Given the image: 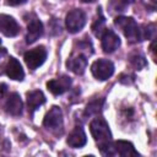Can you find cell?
Segmentation results:
<instances>
[{
  "label": "cell",
  "instance_id": "277c9868",
  "mask_svg": "<svg viewBox=\"0 0 157 157\" xmlns=\"http://www.w3.org/2000/svg\"><path fill=\"white\" fill-rule=\"evenodd\" d=\"M91 71H92V75L101 80V81H104L107 78H109L113 72H114V65L112 61L107 60V59H98L97 61H94L91 66Z\"/></svg>",
  "mask_w": 157,
  "mask_h": 157
},
{
  "label": "cell",
  "instance_id": "7c38bea8",
  "mask_svg": "<svg viewBox=\"0 0 157 157\" xmlns=\"http://www.w3.org/2000/svg\"><path fill=\"white\" fill-rule=\"evenodd\" d=\"M5 109L9 114L15 115V117H17L22 113V101H21V97L18 93H16V92L10 93V96L7 97L6 103H5Z\"/></svg>",
  "mask_w": 157,
  "mask_h": 157
},
{
  "label": "cell",
  "instance_id": "603a6c76",
  "mask_svg": "<svg viewBox=\"0 0 157 157\" xmlns=\"http://www.w3.org/2000/svg\"><path fill=\"white\" fill-rule=\"evenodd\" d=\"M6 53H7V52H6V49L0 47V60H1V59H2L5 55H6Z\"/></svg>",
  "mask_w": 157,
  "mask_h": 157
},
{
  "label": "cell",
  "instance_id": "3957f363",
  "mask_svg": "<svg viewBox=\"0 0 157 157\" xmlns=\"http://www.w3.org/2000/svg\"><path fill=\"white\" fill-rule=\"evenodd\" d=\"M65 25L66 28L70 33H76L78 31H81L83 28V26L86 25V15L82 10L80 9H75L72 11H70L66 15V20H65Z\"/></svg>",
  "mask_w": 157,
  "mask_h": 157
},
{
  "label": "cell",
  "instance_id": "ffe728a7",
  "mask_svg": "<svg viewBox=\"0 0 157 157\" xmlns=\"http://www.w3.org/2000/svg\"><path fill=\"white\" fill-rule=\"evenodd\" d=\"M156 34V26L153 23H150L145 26V29L141 31V39H152Z\"/></svg>",
  "mask_w": 157,
  "mask_h": 157
},
{
  "label": "cell",
  "instance_id": "4fadbf2b",
  "mask_svg": "<svg viewBox=\"0 0 157 157\" xmlns=\"http://www.w3.org/2000/svg\"><path fill=\"white\" fill-rule=\"evenodd\" d=\"M87 142V137H86V134L83 131L82 128L80 126H76L69 135L67 137V145L70 147H74V148H80L82 146H85Z\"/></svg>",
  "mask_w": 157,
  "mask_h": 157
},
{
  "label": "cell",
  "instance_id": "2e32d148",
  "mask_svg": "<svg viewBox=\"0 0 157 157\" xmlns=\"http://www.w3.org/2000/svg\"><path fill=\"white\" fill-rule=\"evenodd\" d=\"M44 103H45V96L42 91L36 90L27 93V105L29 112H34L37 108H39Z\"/></svg>",
  "mask_w": 157,
  "mask_h": 157
},
{
  "label": "cell",
  "instance_id": "ac0fdd59",
  "mask_svg": "<svg viewBox=\"0 0 157 157\" xmlns=\"http://www.w3.org/2000/svg\"><path fill=\"white\" fill-rule=\"evenodd\" d=\"M130 63L134 67H136L137 70L142 69L145 65H146V60H145V56L141 55V54H132L130 55Z\"/></svg>",
  "mask_w": 157,
  "mask_h": 157
},
{
  "label": "cell",
  "instance_id": "44dd1931",
  "mask_svg": "<svg viewBox=\"0 0 157 157\" xmlns=\"http://www.w3.org/2000/svg\"><path fill=\"white\" fill-rule=\"evenodd\" d=\"M7 93V86L6 83H0V98H4Z\"/></svg>",
  "mask_w": 157,
  "mask_h": 157
},
{
  "label": "cell",
  "instance_id": "9c48e42d",
  "mask_svg": "<svg viewBox=\"0 0 157 157\" xmlns=\"http://www.w3.org/2000/svg\"><path fill=\"white\" fill-rule=\"evenodd\" d=\"M71 86V78L69 76H60L58 78H54V80H50L47 82V87L48 90L58 96V94H63L64 92H66Z\"/></svg>",
  "mask_w": 157,
  "mask_h": 157
},
{
  "label": "cell",
  "instance_id": "9a60e30c",
  "mask_svg": "<svg viewBox=\"0 0 157 157\" xmlns=\"http://www.w3.org/2000/svg\"><path fill=\"white\" fill-rule=\"evenodd\" d=\"M43 34V25L39 20H32L28 23L27 27V36H26V42L28 44L34 43L40 36Z\"/></svg>",
  "mask_w": 157,
  "mask_h": 157
},
{
  "label": "cell",
  "instance_id": "ba28073f",
  "mask_svg": "<svg viewBox=\"0 0 157 157\" xmlns=\"http://www.w3.org/2000/svg\"><path fill=\"white\" fill-rule=\"evenodd\" d=\"M66 65L67 67L76 75H82L85 72V69L87 66V56L85 54H82L81 52L80 53H74L69 60L66 61Z\"/></svg>",
  "mask_w": 157,
  "mask_h": 157
},
{
  "label": "cell",
  "instance_id": "7402d4cb",
  "mask_svg": "<svg viewBox=\"0 0 157 157\" xmlns=\"http://www.w3.org/2000/svg\"><path fill=\"white\" fill-rule=\"evenodd\" d=\"M26 0H7V2L10 4V5H21V4H23Z\"/></svg>",
  "mask_w": 157,
  "mask_h": 157
},
{
  "label": "cell",
  "instance_id": "30bf717a",
  "mask_svg": "<svg viewBox=\"0 0 157 157\" xmlns=\"http://www.w3.org/2000/svg\"><path fill=\"white\" fill-rule=\"evenodd\" d=\"M101 37H102V48L105 53H113L120 45V39L118 34L114 33L112 29H105Z\"/></svg>",
  "mask_w": 157,
  "mask_h": 157
},
{
  "label": "cell",
  "instance_id": "52a82bcc",
  "mask_svg": "<svg viewBox=\"0 0 157 157\" xmlns=\"http://www.w3.org/2000/svg\"><path fill=\"white\" fill-rule=\"evenodd\" d=\"M0 32L6 37H15L20 32V26L16 20L9 15H0Z\"/></svg>",
  "mask_w": 157,
  "mask_h": 157
},
{
  "label": "cell",
  "instance_id": "d4e9b609",
  "mask_svg": "<svg viewBox=\"0 0 157 157\" xmlns=\"http://www.w3.org/2000/svg\"><path fill=\"white\" fill-rule=\"evenodd\" d=\"M83 2H92V1H94V0H82Z\"/></svg>",
  "mask_w": 157,
  "mask_h": 157
},
{
  "label": "cell",
  "instance_id": "4316f807",
  "mask_svg": "<svg viewBox=\"0 0 157 157\" xmlns=\"http://www.w3.org/2000/svg\"><path fill=\"white\" fill-rule=\"evenodd\" d=\"M0 43H1V40H0Z\"/></svg>",
  "mask_w": 157,
  "mask_h": 157
},
{
  "label": "cell",
  "instance_id": "8fae6325",
  "mask_svg": "<svg viewBox=\"0 0 157 157\" xmlns=\"http://www.w3.org/2000/svg\"><path fill=\"white\" fill-rule=\"evenodd\" d=\"M6 75L16 81H22L25 77V72L23 69L20 64V61L15 58H10L7 64H6Z\"/></svg>",
  "mask_w": 157,
  "mask_h": 157
},
{
  "label": "cell",
  "instance_id": "5b68a950",
  "mask_svg": "<svg viewBox=\"0 0 157 157\" xmlns=\"http://www.w3.org/2000/svg\"><path fill=\"white\" fill-rule=\"evenodd\" d=\"M47 59V50L44 47H38L32 50H28L25 54V63L31 70H36Z\"/></svg>",
  "mask_w": 157,
  "mask_h": 157
},
{
  "label": "cell",
  "instance_id": "8992f818",
  "mask_svg": "<svg viewBox=\"0 0 157 157\" xmlns=\"http://www.w3.org/2000/svg\"><path fill=\"white\" fill-rule=\"evenodd\" d=\"M43 125L50 130H56L59 128H61L63 125V112L59 107L54 105L50 108V110L45 114L44 120H43Z\"/></svg>",
  "mask_w": 157,
  "mask_h": 157
},
{
  "label": "cell",
  "instance_id": "e0dca14e",
  "mask_svg": "<svg viewBox=\"0 0 157 157\" xmlns=\"http://www.w3.org/2000/svg\"><path fill=\"white\" fill-rule=\"evenodd\" d=\"M92 31H93L94 36H97V37H101L103 34V32L105 31V20L101 12H99V16L96 18V21L92 25Z\"/></svg>",
  "mask_w": 157,
  "mask_h": 157
},
{
  "label": "cell",
  "instance_id": "484cf974",
  "mask_svg": "<svg viewBox=\"0 0 157 157\" xmlns=\"http://www.w3.org/2000/svg\"><path fill=\"white\" fill-rule=\"evenodd\" d=\"M152 1H153V2H156V1H157V0H152Z\"/></svg>",
  "mask_w": 157,
  "mask_h": 157
},
{
  "label": "cell",
  "instance_id": "d6986e66",
  "mask_svg": "<svg viewBox=\"0 0 157 157\" xmlns=\"http://www.w3.org/2000/svg\"><path fill=\"white\" fill-rule=\"evenodd\" d=\"M102 104H103V99H101V101H93V102H91L90 104H87V107H86V114L87 115H93V114H97L99 110H101V108H102Z\"/></svg>",
  "mask_w": 157,
  "mask_h": 157
},
{
  "label": "cell",
  "instance_id": "7a4b0ae2",
  "mask_svg": "<svg viewBox=\"0 0 157 157\" xmlns=\"http://www.w3.org/2000/svg\"><path fill=\"white\" fill-rule=\"evenodd\" d=\"M114 23L115 26H118V28H120V31L124 33V36L128 38L129 42L136 43L141 40V29L139 28L134 18L121 16V17H117L114 20Z\"/></svg>",
  "mask_w": 157,
  "mask_h": 157
},
{
  "label": "cell",
  "instance_id": "5bb4252c",
  "mask_svg": "<svg viewBox=\"0 0 157 157\" xmlns=\"http://www.w3.org/2000/svg\"><path fill=\"white\" fill-rule=\"evenodd\" d=\"M112 148L123 157H130V156H139L137 151L135 150L134 145L129 141H124V140H118L114 142V145L112 146Z\"/></svg>",
  "mask_w": 157,
  "mask_h": 157
},
{
  "label": "cell",
  "instance_id": "6da1fadb",
  "mask_svg": "<svg viewBox=\"0 0 157 157\" xmlns=\"http://www.w3.org/2000/svg\"><path fill=\"white\" fill-rule=\"evenodd\" d=\"M90 130H91V134H92L97 146L99 147L101 152L110 153L112 134H110L108 123L103 118H94L90 124Z\"/></svg>",
  "mask_w": 157,
  "mask_h": 157
},
{
  "label": "cell",
  "instance_id": "cb8c5ba5",
  "mask_svg": "<svg viewBox=\"0 0 157 157\" xmlns=\"http://www.w3.org/2000/svg\"><path fill=\"white\" fill-rule=\"evenodd\" d=\"M121 1H124L125 4H132L135 0H121Z\"/></svg>",
  "mask_w": 157,
  "mask_h": 157
}]
</instances>
